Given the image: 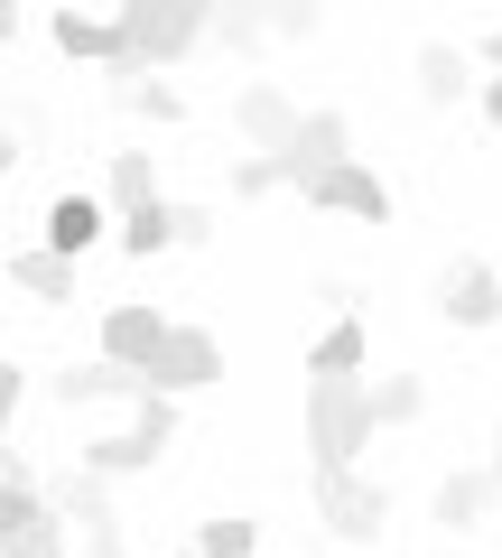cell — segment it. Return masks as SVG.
<instances>
[{
    "instance_id": "cell-1",
    "label": "cell",
    "mask_w": 502,
    "mask_h": 558,
    "mask_svg": "<svg viewBox=\"0 0 502 558\" xmlns=\"http://www.w3.org/2000/svg\"><path fill=\"white\" fill-rule=\"evenodd\" d=\"M121 65H112V94L121 84L159 75V65H177L186 47H205V28H215V10L205 0H121Z\"/></svg>"
},
{
    "instance_id": "cell-21",
    "label": "cell",
    "mask_w": 502,
    "mask_h": 558,
    "mask_svg": "<svg viewBox=\"0 0 502 558\" xmlns=\"http://www.w3.org/2000/svg\"><path fill=\"white\" fill-rule=\"evenodd\" d=\"M121 252H131V260L177 252V205H140V215H121Z\"/></svg>"
},
{
    "instance_id": "cell-28",
    "label": "cell",
    "mask_w": 502,
    "mask_h": 558,
    "mask_svg": "<svg viewBox=\"0 0 502 558\" xmlns=\"http://www.w3.org/2000/svg\"><path fill=\"white\" fill-rule=\"evenodd\" d=\"M20 400H28V373H20V363H0V428L20 418Z\"/></svg>"
},
{
    "instance_id": "cell-31",
    "label": "cell",
    "mask_w": 502,
    "mask_h": 558,
    "mask_svg": "<svg viewBox=\"0 0 502 558\" xmlns=\"http://www.w3.org/2000/svg\"><path fill=\"white\" fill-rule=\"evenodd\" d=\"M475 57L493 65V75H502V28H483V47H475Z\"/></svg>"
},
{
    "instance_id": "cell-29",
    "label": "cell",
    "mask_w": 502,
    "mask_h": 558,
    "mask_svg": "<svg viewBox=\"0 0 502 558\" xmlns=\"http://www.w3.org/2000/svg\"><path fill=\"white\" fill-rule=\"evenodd\" d=\"M483 121L502 131V75H483Z\"/></svg>"
},
{
    "instance_id": "cell-10",
    "label": "cell",
    "mask_w": 502,
    "mask_h": 558,
    "mask_svg": "<svg viewBox=\"0 0 502 558\" xmlns=\"http://www.w3.org/2000/svg\"><path fill=\"white\" fill-rule=\"evenodd\" d=\"M307 205H326V215H363V223H391V186L372 178L363 159H344V168H326L317 186H298Z\"/></svg>"
},
{
    "instance_id": "cell-8",
    "label": "cell",
    "mask_w": 502,
    "mask_h": 558,
    "mask_svg": "<svg viewBox=\"0 0 502 558\" xmlns=\"http://www.w3.org/2000/svg\"><path fill=\"white\" fill-rule=\"evenodd\" d=\"M159 344H168V317H159V307L121 299L112 317H102V363H121V373H140V381H149V363H159Z\"/></svg>"
},
{
    "instance_id": "cell-11",
    "label": "cell",
    "mask_w": 502,
    "mask_h": 558,
    "mask_svg": "<svg viewBox=\"0 0 502 558\" xmlns=\"http://www.w3.org/2000/svg\"><path fill=\"white\" fill-rule=\"evenodd\" d=\"M438 307H446V326H502V279L483 270V260H446V279H438Z\"/></svg>"
},
{
    "instance_id": "cell-16",
    "label": "cell",
    "mask_w": 502,
    "mask_h": 558,
    "mask_svg": "<svg viewBox=\"0 0 502 558\" xmlns=\"http://www.w3.org/2000/svg\"><path fill=\"white\" fill-rule=\"evenodd\" d=\"M102 205H112V215L159 205V159H149V149H112V168H102Z\"/></svg>"
},
{
    "instance_id": "cell-17",
    "label": "cell",
    "mask_w": 502,
    "mask_h": 558,
    "mask_svg": "<svg viewBox=\"0 0 502 558\" xmlns=\"http://www.w3.org/2000/svg\"><path fill=\"white\" fill-rule=\"evenodd\" d=\"M483 502H493V475H483V465H456L428 512H438V531H483Z\"/></svg>"
},
{
    "instance_id": "cell-27",
    "label": "cell",
    "mask_w": 502,
    "mask_h": 558,
    "mask_svg": "<svg viewBox=\"0 0 502 558\" xmlns=\"http://www.w3.org/2000/svg\"><path fill=\"white\" fill-rule=\"evenodd\" d=\"M261 28L270 38H317V0H307V10H261Z\"/></svg>"
},
{
    "instance_id": "cell-13",
    "label": "cell",
    "mask_w": 502,
    "mask_h": 558,
    "mask_svg": "<svg viewBox=\"0 0 502 558\" xmlns=\"http://www.w3.org/2000/svg\"><path fill=\"white\" fill-rule=\"evenodd\" d=\"M38 494L57 502V521H84V531H102L112 512V494H102V475H84V465H57V475H38Z\"/></svg>"
},
{
    "instance_id": "cell-23",
    "label": "cell",
    "mask_w": 502,
    "mask_h": 558,
    "mask_svg": "<svg viewBox=\"0 0 502 558\" xmlns=\"http://www.w3.org/2000/svg\"><path fill=\"white\" fill-rule=\"evenodd\" d=\"M196 558H261V521H242V512H223V521H205V539H196Z\"/></svg>"
},
{
    "instance_id": "cell-22",
    "label": "cell",
    "mask_w": 502,
    "mask_h": 558,
    "mask_svg": "<svg viewBox=\"0 0 502 558\" xmlns=\"http://www.w3.org/2000/svg\"><path fill=\"white\" fill-rule=\"evenodd\" d=\"M419 410H428V381L419 373H382V381H372V418H382V428H409Z\"/></svg>"
},
{
    "instance_id": "cell-18",
    "label": "cell",
    "mask_w": 502,
    "mask_h": 558,
    "mask_svg": "<svg viewBox=\"0 0 502 558\" xmlns=\"http://www.w3.org/2000/svg\"><path fill=\"white\" fill-rule=\"evenodd\" d=\"M10 289H28L38 307H65V299H75V260H57L47 242H38V252H10Z\"/></svg>"
},
{
    "instance_id": "cell-20",
    "label": "cell",
    "mask_w": 502,
    "mask_h": 558,
    "mask_svg": "<svg viewBox=\"0 0 502 558\" xmlns=\"http://www.w3.org/2000/svg\"><path fill=\"white\" fill-rule=\"evenodd\" d=\"M419 102H465V47H446V38H428L419 47Z\"/></svg>"
},
{
    "instance_id": "cell-19",
    "label": "cell",
    "mask_w": 502,
    "mask_h": 558,
    "mask_svg": "<svg viewBox=\"0 0 502 558\" xmlns=\"http://www.w3.org/2000/svg\"><path fill=\"white\" fill-rule=\"evenodd\" d=\"M307 381H363V317H335L307 354Z\"/></svg>"
},
{
    "instance_id": "cell-24",
    "label": "cell",
    "mask_w": 502,
    "mask_h": 558,
    "mask_svg": "<svg viewBox=\"0 0 502 558\" xmlns=\"http://www.w3.org/2000/svg\"><path fill=\"white\" fill-rule=\"evenodd\" d=\"M121 102H131V112H140V121H186V94H177V84H159V75L121 84Z\"/></svg>"
},
{
    "instance_id": "cell-33",
    "label": "cell",
    "mask_w": 502,
    "mask_h": 558,
    "mask_svg": "<svg viewBox=\"0 0 502 558\" xmlns=\"http://www.w3.org/2000/svg\"><path fill=\"white\" fill-rule=\"evenodd\" d=\"M483 475H493V484H502V428H493V457H483Z\"/></svg>"
},
{
    "instance_id": "cell-26",
    "label": "cell",
    "mask_w": 502,
    "mask_h": 558,
    "mask_svg": "<svg viewBox=\"0 0 502 558\" xmlns=\"http://www.w3.org/2000/svg\"><path fill=\"white\" fill-rule=\"evenodd\" d=\"M270 186H289L280 159H233V196H270Z\"/></svg>"
},
{
    "instance_id": "cell-12",
    "label": "cell",
    "mask_w": 502,
    "mask_h": 558,
    "mask_svg": "<svg viewBox=\"0 0 502 558\" xmlns=\"http://www.w3.org/2000/svg\"><path fill=\"white\" fill-rule=\"evenodd\" d=\"M344 159H354V131H344V112H307L280 168H289V186H317L326 168H344Z\"/></svg>"
},
{
    "instance_id": "cell-5",
    "label": "cell",
    "mask_w": 502,
    "mask_h": 558,
    "mask_svg": "<svg viewBox=\"0 0 502 558\" xmlns=\"http://www.w3.org/2000/svg\"><path fill=\"white\" fill-rule=\"evenodd\" d=\"M307 484H317V521H326L335 539H354V549H363V539H382L391 494H382L372 475H307Z\"/></svg>"
},
{
    "instance_id": "cell-4",
    "label": "cell",
    "mask_w": 502,
    "mask_h": 558,
    "mask_svg": "<svg viewBox=\"0 0 502 558\" xmlns=\"http://www.w3.org/2000/svg\"><path fill=\"white\" fill-rule=\"evenodd\" d=\"M168 447H177V400L149 391L140 410H131V428H102V438H84V457H75V465L112 484V475H140V465H159Z\"/></svg>"
},
{
    "instance_id": "cell-9",
    "label": "cell",
    "mask_w": 502,
    "mask_h": 558,
    "mask_svg": "<svg viewBox=\"0 0 502 558\" xmlns=\"http://www.w3.org/2000/svg\"><path fill=\"white\" fill-rule=\"evenodd\" d=\"M47 391H57L65 400V410H121V400H131V410H140V400H149V381L140 373H121V363H65V373L57 381H47Z\"/></svg>"
},
{
    "instance_id": "cell-6",
    "label": "cell",
    "mask_w": 502,
    "mask_h": 558,
    "mask_svg": "<svg viewBox=\"0 0 502 558\" xmlns=\"http://www.w3.org/2000/svg\"><path fill=\"white\" fill-rule=\"evenodd\" d=\"M223 381V344L205 336V326H168L159 363H149V391L159 400H186V391H215Z\"/></svg>"
},
{
    "instance_id": "cell-25",
    "label": "cell",
    "mask_w": 502,
    "mask_h": 558,
    "mask_svg": "<svg viewBox=\"0 0 502 558\" xmlns=\"http://www.w3.org/2000/svg\"><path fill=\"white\" fill-rule=\"evenodd\" d=\"M205 38H215V47H233V57H252V47H261L270 28H261V10H215V28H205Z\"/></svg>"
},
{
    "instance_id": "cell-32",
    "label": "cell",
    "mask_w": 502,
    "mask_h": 558,
    "mask_svg": "<svg viewBox=\"0 0 502 558\" xmlns=\"http://www.w3.org/2000/svg\"><path fill=\"white\" fill-rule=\"evenodd\" d=\"M10 168H20V140H10V131H0V178H10Z\"/></svg>"
},
{
    "instance_id": "cell-7",
    "label": "cell",
    "mask_w": 502,
    "mask_h": 558,
    "mask_svg": "<svg viewBox=\"0 0 502 558\" xmlns=\"http://www.w3.org/2000/svg\"><path fill=\"white\" fill-rule=\"evenodd\" d=\"M298 102H289L280 94V84H270V75H252V84H242V94H233V131L242 140H252V159H289V140H298Z\"/></svg>"
},
{
    "instance_id": "cell-15",
    "label": "cell",
    "mask_w": 502,
    "mask_h": 558,
    "mask_svg": "<svg viewBox=\"0 0 502 558\" xmlns=\"http://www.w3.org/2000/svg\"><path fill=\"white\" fill-rule=\"evenodd\" d=\"M102 223H112V215H102V196H57V205H47V252H57V260L94 252Z\"/></svg>"
},
{
    "instance_id": "cell-30",
    "label": "cell",
    "mask_w": 502,
    "mask_h": 558,
    "mask_svg": "<svg viewBox=\"0 0 502 558\" xmlns=\"http://www.w3.org/2000/svg\"><path fill=\"white\" fill-rule=\"evenodd\" d=\"M0 47H20V0H0Z\"/></svg>"
},
{
    "instance_id": "cell-2",
    "label": "cell",
    "mask_w": 502,
    "mask_h": 558,
    "mask_svg": "<svg viewBox=\"0 0 502 558\" xmlns=\"http://www.w3.org/2000/svg\"><path fill=\"white\" fill-rule=\"evenodd\" d=\"M372 428V381H307V475H354Z\"/></svg>"
},
{
    "instance_id": "cell-3",
    "label": "cell",
    "mask_w": 502,
    "mask_h": 558,
    "mask_svg": "<svg viewBox=\"0 0 502 558\" xmlns=\"http://www.w3.org/2000/svg\"><path fill=\"white\" fill-rule=\"evenodd\" d=\"M0 558H65V521H57V502L38 494L28 457H10V447H0Z\"/></svg>"
},
{
    "instance_id": "cell-14",
    "label": "cell",
    "mask_w": 502,
    "mask_h": 558,
    "mask_svg": "<svg viewBox=\"0 0 502 558\" xmlns=\"http://www.w3.org/2000/svg\"><path fill=\"white\" fill-rule=\"evenodd\" d=\"M47 28H57V47H65L75 65H102V75L121 65V20H94V10H57Z\"/></svg>"
}]
</instances>
